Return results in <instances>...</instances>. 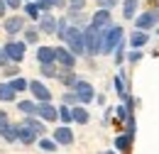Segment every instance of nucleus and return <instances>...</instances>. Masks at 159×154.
<instances>
[{
	"label": "nucleus",
	"mask_w": 159,
	"mask_h": 154,
	"mask_svg": "<svg viewBox=\"0 0 159 154\" xmlns=\"http://www.w3.org/2000/svg\"><path fill=\"white\" fill-rule=\"evenodd\" d=\"M76 100H79L76 93H66V96H64V103H66V105H69V103H76Z\"/></svg>",
	"instance_id": "obj_35"
},
{
	"label": "nucleus",
	"mask_w": 159,
	"mask_h": 154,
	"mask_svg": "<svg viewBox=\"0 0 159 154\" xmlns=\"http://www.w3.org/2000/svg\"><path fill=\"white\" fill-rule=\"evenodd\" d=\"M2 2H5V5H10L12 10H15V7H20V0H2Z\"/></svg>",
	"instance_id": "obj_37"
},
{
	"label": "nucleus",
	"mask_w": 159,
	"mask_h": 154,
	"mask_svg": "<svg viewBox=\"0 0 159 154\" xmlns=\"http://www.w3.org/2000/svg\"><path fill=\"white\" fill-rule=\"evenodd\" d=\"M42 76H49V78L57 76V69H54V64H42Z\"/></svg>",
	"instance_id": "obj_29"
},
{
	"label": "nucleus",
	"mask_w": 159,
	"mask_h": 154,
	"mask_svg": "<svg viewBox=\"0 0 159 154\" xmlns=\"http://www.w3.org/2000/svg\"><path fill=\"white\" fill-rule=\"evenodd\" d=\"M54 142H57V144H66V147H69V144L74 142V132L64 125V127H59V130H54Z\"/></svg>",
	"instance_id": "obj_11"
},
{
	"label": "nucleus",
	"mask_w": 159,
	"mask_h": 154,
	"mask_svg": "<svg viewBox=\"0 0 159 154\" xmlns=\"http://www.w3.org/2000/svg\"><path fill=\"white\" fill-rule=\"evenodd\" d=\"M137 2H139V0H125V2H122V17H125V20L135 17V12H137Z\"/></svg>",
	"instance_id": "obj_16"
},
{
	"label": "nucleus",
	"mask_w": 159,
	"mask_h": 154,
	"mask_svg": "<svg viewBox=\"0 0 159 154\" xmlns=\"http://www.w3.org/2000/svg\"><path fill=\"white\" fill-rule=\"evenodd\" d=\"M25 125H27L30 130H34L37 135H42V132H44V125H42L39 120H32V117H27V122H25Z\"/></svg>",
	"instance_id": "obj_25"
},
{
	"label": "nucleus",
	"mask_w": 159,
	"mask_h": 154,
	"mask_svg": "<svg viewBox=\"0 0 159 154\" xmlns=\"http://www.w3.org/2000/svg\"><path fill=\"white\" fill-rule=\"evenodd\" d=\"M59 5H64V0H39L37 2V7H39L42 12H49L52 7H59Z\"/></svg>",
	"instance_id": "obj_20"
},
{
	"label": "nucleus",
	"mask_w": 159,
	"mask_h": 154,
	"mask_svg": "<svg viewBox=\"0 0 159 154\" xmlns=\"http://www.w3.org/2000/svg\"><path fill=\"white\" fill-rule=\"evenodd\" d=\"M5 7H7V5H5V2H2V0H0V17H2V15H5Z\"/></svg>",
	"instance_id": "obj_41"
},
{
	"label": "nucleus",
	"mask_w": 159,
	"mask_h": 154,
	"mask_svg": "<svg viewBox=\"0 0 159 154\" xmlns=\"http://www.w3.org/2000/svg\"><path fill=\"white\" fill-rule=\"evenodd\" d=\"M64 83H66V86H74V83H76V76H74V74H69V76H64Z\"/></svg>",
	"instance_id": "obj_36"
},
{
	"label": "nucleus",
	"mask_w": 159,
	"mask_h": 154,
	"mask_svg": "<svg viewBox=\"0 0 159 154\" xmlns=\"http://www.w3.org/2000/svg\"><path fill=\"white\" fill-rule=\"evenodd\" d=\"M83 2H86V0H69V10H71V15H76V12H81V7H83Z\"/></svg>",
	"instance_id": "obj_31"
},
{
	"label": "nucleus",
	"mask_w": 159,
	"mask_h": 154,
	"mask_svg": "<svg viewBox=\"0 0 159 154\" xmlns=\"http://www.w3.org/2000/svg\"><path fill=\"white\" fill-rule=\"evenodd\" d=\"M17 108H20L22 115H27V117L37 115V105H34L32 100H20V103H17Z\"/></svg>",
	"instance_id": "obj_18"
},
{
	"label": "nucleus",
	"mask_w": 159,
	"mask_h": 154,
	"mask_svg": "<svg viewBox=\"0 0 159 154\" xmlns=\"http://www.w3.org/2000/svg\"><path fill=\"white\" fill-rule=\"evenodd\" d=\"M64 42H66V47H69V52H71L74 57L86 54V47H83V32H81L79 27H66Z\"/></svg>",
	"instance_id": "obj_1"
},
{
	"label": "nucleus",
	"mask_w": 159,
	"mask_h": 154,
	"mask_svg": "<svg viewBox=\"0 0 159 154\" xmlns=\"http://www.w3.org/2000/svg\"><path fill=\"white\" fill-rule=\"evenodd\" d=\"M71 117H74V122H79V125H86L88 122V110L86 108H71Z\"/></svg>",
	"instance_id": "obj_17"
},
{
	"label": "nucleus",
	"mask_w": 159,
	"mask_h": 154,
	"mask_svg": "<svg viewBox=\"0 0 159 154\" xmlns=\"http://www.w3.org/2000/svg\"><path fill=\"white\" fill-rule=\"evenodd\" d=\"M96 2H98L100 10H110V7H115V5H118V0H96Z\"/></svg>",
	"instance_id": "obj_32"
},
{
	"label": "nucleus",
	"mask_w": 159,
	"mask_h": 154,
	"mask_svg": "<svg viewBox=\"0 0 159 154\" xmlns=\"http://www.w3.org/2000/svg\"><path fill=\"white\" fill-rule=\"evenodd\" d=\"M139 57H142V54H139V52H132V54H130V61H137Z\"/></svg>",
	"instance_id": "obj_40"
},
{
	"label": "nucleus",
	"mask_w": 159,
	"mask_h": 154,
	"mask_svg": "<svg viewBox=\"0 0 159 154\" xmlns=\"http://www.w3.org/2000/svg\"><path fill=\"white\" fill-rule=\"evenodd\" d=\"M159 22V12L157 10H149V12H144V15H139L137 20H135V25H137V29L142 32V29H149V27H154Z\"/></svg>",
	"instance_id": "obj_8"
},
{
	"label": "nucleus",
	"mask_w": 159,
	"mask_h": 154,
	"mask_svg": "<svg viewBox=\"0 0 159 154\" xmlns=\"http://www.w3.org/2000/svg\"><path fill=\"white\" fill-rule=\"evenodd\" d=\"M39 32H47V34H54V32H57V20L52 17L49 12L39 20Z\"/></svg>",
	"instance_id": "obj_15"
},
{
	"label": "nucleus",
	"mask_w": 159,
	"mask_h": 154,
	"mask_svg": "<svg viewBox=\"0 0 159 154\" xmlns=\"http://www.w3.org/2000/svg\"><path fill=\"white\" fill-rule=\"evenodd\" d=\"M39 37V29H25V42H30V44H34Z\"/></svg>",
	"instance_id": "obj_30"
},
{
	"label": "nucleus",
	"mask_w": 159,
	"mask_h": 154,
	"mask_svg": "<svg viewBox=\"0 0 159 154\" xmlns=\"http://www.w3.org/2000/svg\"><path fill=\"white\" fill-rule=\"evenodd\" d=\"M54 57H57V61H59L64 69H74V64H76V57L66 47H54Z\"/></svg>",
	"instance_id": "obj_7"
},
{
	"label": "nucleus",
	"mask_w": 159,
	"mask_h": 154,
	"mask_svg": "<svg viewBox=\"0 0 159 154\" xmlns=\"http://www.w3.org/2000/svg\"><path fill=\"white\" fill-rule=\"evenodd\" d=\"M91 27H96V29H108V27H110V12H108V10H98V12L91 17Z\"/></svg>",
	"instance_id": "obj_9"
},
{
	"label": "nucleus",
	"mask_w": 159,
	"mask_h": 154,
	"mask_svg": "<svg viewBox=\"0 0 159 154\" xmlns=\"http://www.w3.org/2000/svg\"><path fill=\"white\" fill-rule=\"evenodd\" d=\"M39 147L44 149V152H54V149H57V142H54V139H47V137H44V139H39Z\"/></svg>",
	"instance_id": "obj_28"
},
{
	"label": "nucleus",
	"mask_w": 159,
	"mask_h": 154,
	"mask_svg": "<svg viewBox=\"0 0 159 154\" xmlns=\"http://www.w3.org/2000/svg\"><path fill=\"white\" fill-rule=\"evenodd\" d=\"M27 88H30V93L37 98L39 103H49V100H52V93H49V88H47L42 81H30V83H27Z\"/></svg>",
	"instance_id": "obj_6"
},
{
	"label": "nucleus",
	"mask_w": 159,
	"mask_h": 154,
	"mask_svg": "<svg viewBox=\"0 0 159 154\" xmlns=\"http://www.w3.org/2000/svg\"><path fill=\"white\" fill-rule=\"evenodd\" d=\"M37 115H39L42 120H49V122H52V120L59 117V110H57L52 103H39V105H37Z\"/></svg>",
	"instance_id": "obj_10"
},
{
	"label": "nucleus",
	"mask_w": 159,
	"mask_h": 154,
	"mask_svg": "<svg viewBox=\"0 0 159 154\" xmlns=\"http://www.w3.org/2000/svg\"><path fill=\"white\" fill-rule=\"evenodd\" d=\"M10 88L17 93V91H27V81L25 78H20V76H15L12 81H10Z\"/></svg>",
	"instance_id": "obj_23"
},
{
	"label": "nucleus",
	"mask_w": 159,
	"mask_h": 154,
	"mask_svg": "<svg viewBox=\"0 0 159 154\" xmlns=\"http://www.w3.org/2000/svg\"><path fill=\"white\" fill-rule=\"evenodd\" d=\"M115 88H118V93H120V96H125V86H122V78H115Z\"/></svg>",
	"instance_id": "obj_34"
},
{
	"label": "nucleus",
	"mask_w": 159,
	"mask_h": 154,
	"mask_svg": "<svg viewBox=\"0 0 159 154\" xmlns=\"http://www.w3.org/2000/svg\"><path fill=\"white\" fill-rule=\"evenodd\" d=\"M37 59H39V64H54V61H57L54 47H39V49H37Z\"/></svg>",
	"instance_id": "obj_14"
},
{
	"label": "nucleus",
	"mask_w": 159,
	"mask_h": 154,
	"mask_svg": "<svg viewBox=\"0 0 159 154\" xmlns=\"http://www.w3.org/2000/svg\"><path fill=\"white\" fill-rule=\"evenodd\" d=\"M25 29V20L22 17H7L5 20V32H10V34H17Z\"/></svg>",
	"instance_id": "obj_13"
},
{
	"label": "nucleus",
	"mask_w": 159,
	"mask_h": 154,
	"mask_svg": "<svg viewBox=\"0 0 159 154\" xmlns=\"http://www.w3.org/2000/svg\"><path fill=\"white\" fill-rule=\"evenodd\" d=\"M122 42V27H108L105 32H103V47H100V54H110L113 49H118V44Z\"/></svg>",
	"instance_id": "obj_3"
},
{
	"label": "nucleus",
	"mask_w": 159,
	"mask_h": 154,
	"mask_svg": "<svg viewBox=\"0 0 159 154\" xmlns=\"http://www.w3.org/2000/svg\"><path fill=\"white\" fill-rule=\"evenodd\" d=\"M15 98V91L10 88V83H0V100L2 103H10Z\"/></svg>",
	"instance_id": "obj_19"
},
{
	"label": "nucleus",
	"mask_w": 159,
	"mask_h": 154,
	"mask_svg": "<svg viewBox=\"0 0 159 154\" xmlns=\"http://www.w3.org/2000/svg\"><path fill=\"white\" fill-rule=\"evenodd\" d=\"M130 142H132V137H130V135H120L118 139H115V147H118V149H122V152H127Z\"/></svg>",
	"instance_id": "obj_24"
},
{
	"label": "nucleus",
	"mask_w": 159,
	"mask_h": 154,
	"mask_svg": "<svg viewBox=\"0 0 159 154\" xmlns=\"http://www.w3.org/2000/svg\"><path fill=\"white\" fill-rule=\"evenodd\" d=\"M130 44H132L135 49H137V47H144V44H147V34H144V32H132Z\"/></svg>",
	"instance_id": "obj_22"
},
{
	"label": "nucleus",
	"mask_w": 159,
	"mask_h": 154,
	"mask_svg": "<svg viewBox=\"0 0 159 154\" xmlns=\"http://www.w3.org/2000/svg\"><path fill=\"white\" fill-rule=\"evenodd\" d=\"M5 74H7V76H12V78H15V76H17V69H15V66H10V69H7Z\"/></svg>",
	"instance_id": "obj_38"
},
{
	"label": "nucleus",
	"mask_w": 159,
	"mask_h": 154,
	"mask_svg": "<svg viewBox=\"0 0 159 154\" xmlns=\"http://www.w3.org/2000/svg\"><path fill=\"white\" fill-rule=\"evenodd\" d=\"M0 137H2L5 142H15V139H17V125H7Z\"/></svg>",
	"instance_id": "obj_21"
},
{
	"label": "nucleus",
	"mask_w": 159,
	"mask_h": 154,
	"mask_svg": "<svg viewBox=\"0 0 159 154\" xmlns=\"http://www.w3.org/2000/svg\"><path fill=\"white\" fill-rule=\"evenodd\" d=\"M57 110H59V117L66 122V125L74 120V117H71V108H69V105H61V108H57Z\"/></svg>",
	"instance_id": "obj_26"
},
{
	"label": "nucleus",
	"mask_w": 159,
	"mask_h": 154,
	"mask_svg": "<svg viewBox=\"0 0 159 154\" xmlns=\"http://www.w3.org/2000/svg\"><path fill=\"white\" fill-rule=\"evenodd\" d=\"M10 125V117H7V113L5 110H0V135H2V130Z\"/></svg>",
	"instance_id": "obj_33"
},
{
	"label": "nucleus",
	"mask_w": 159,
	"mask_h": 154,
	"mask_svg": "<svg viewBox=\"0 0 159 154\" xmlns=\"http://www.w3.org/2000/svg\"><path fill=\"white\" fill-rule=\"evenodd\" d=\"M103 154H115V152H103Z\"/></svg>",
	"instance_id": "obj_43"
},
{
	"label": "nucleus",
	"mask_w": 159,
	"mask_h": 154,
	"mask_svg": "<svg viewBox=\"0 0 159 154\" xmlns=\"http://www.w3.org/2000/svg\"><path fill=\"white\" fill-rule=\"evenodd\" d=\"M0 66H5V54H2V49H0Z\"/></svg>",
	"instance_id": "obj_42"
},
{
	"label": "nucleus",
	"mask_w": 159,
	"mask_h": 154,
	"mask_svg": "<svg viewBox=\"0 0 159 154\" xmlns=\"http://www.w3.org/2000/svg\"><path fill=\"white\" fill-rule=\"evenodd\" d=\"M25 12H27V15H30L32 20H37V17H39V7H37L34 2H27V5H25Z\"/></svg>",
	"instance_id": "obj_27"
},
{
	"label": "nucleus",
	"mask_w": 159,
	"mask_h": 154,
	"mask_svg": "<svg viewBox=\"0 0 159 154\" xmlns=\"http://www.w3.org/2000/svg\"><path fill=\"white\" fill-rule=\"evenodd\" d=\"M83 47H86V54H91V57L100 54V47H103V29L88 27V29L83 32Z\"/></svg>",
	"instance_id": "obj_2"
},
{
	"label": "nucleus",
	"mask_w": 159,
	"mask_h": 154,
	"mask_svg": "<svg viewBox=\"0 0 159 154\" xmlns=\"http://www.w3.org/2000/svg\"><path fill=\"white\" fill-rule=\"evenodd\" d=\"M2 54L10 61H22L25 59V42H7L5 49H2Z\"/></svg>",
	"instance_id": "obj_4"
},
{
	"label": "nucleus",
	"mask_w": 159,
	"mask_h": 154,
	"mask_svg": "<svg viewBox=\"0 0 159 154\" xmlns=\"http://www.w3.org/2000/svg\"><path fill=\"white\" fill-rule=\"evenodd\" d=\"M74 93H76V98H79L81 103H91L93 100V86L88 83V81H76L74 83Z\"/></svg>",
	"instance_id": "obj_5"
},
{
	"label": "nucleus",
	"mask_w": 159,
	"mask_h": 154,
	"mask_svg": "<svg viewBox=\"0 0 159 154\" xmlns=\"http://www.w3.org/2000/svg\"><path fill=\"white\" fill-rule=\"evenodd\" d=\"M37 132H34V130H30V127H27V125H20V127H17V139H20V142H25V144H32V142H37Z\"/></svg>",
	"instance_id": "obj_12"
},
{
	"label": "nucleus",
	"mask_w": 159,
	"mask_h": 154,
	"mask_svg": "<svg viewBox=\"0 0 159 154\" xmlns=\"http://www.w3.org/2000/svg\"><path fill=\"white\" fill-rule=\"evenodd\" d=\"M118 117H127V108H118Z\"/></svg>",
	"instance_id": "obj_39"
}]
</instances>
